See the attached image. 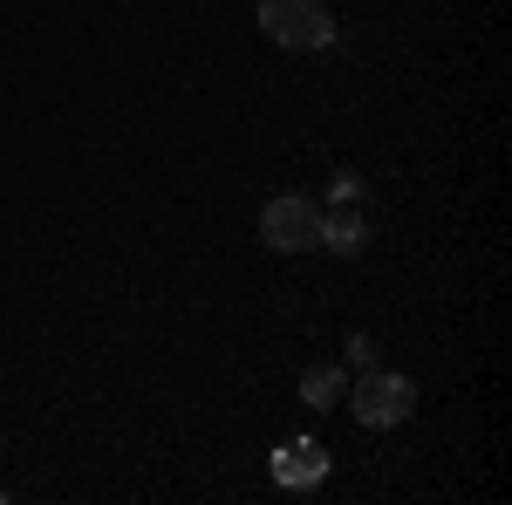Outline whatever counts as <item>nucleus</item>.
Wrapping results in <instances>:
<instances>
[{"mask_svg": "<svg viewBox=\"0 0 512 505\" xmlns=\"http://www.w3.org/2000/svg\"><path fill=\"white\" fill-rule=\"evenodd\" d=\"M321 478H328V451H321L315 437H294V444H280V451H274V485L308 492V485H321Z\"/></svg>", "mask_w": 512, "mask_h": 505, "instance_id": "obj_5", "label": "nucleus"}, {"mask_svg": "<svg viewBox=\"0 0 512 505\" xmlns=\"http://www.w3.org/2000/svg\"><path fill=\"white\" fill-rule=\"evenodd\" d=\"M349 410H355V424L390 430V424H403V417L417 410V383H410V376H390V369H362Z\"/></svg>", "mask_w": 512, "mask_h": 505, "instance_id": "obj_1", "label": "nucleus"}, {"mask_svg": "<svg viewBox=\"0 0 512 505\" xmlns=\"http://www.w3.org/2000/svg\"><path fill=\"white\" fill-rule=\"evenodd\" d=\"M301 403H308V410H335V403H342V369L315 362V369L301 376Z\"/></svg>", "mask_w": 512, "mask_h": 505, "instance_id": "obj_6", "label": "nucleus"}, {"mask_svg": "<svg viewBox=\"0 0 512 505\" xmlns=\"http://www.w3.org/2000/svg\"><path fill=\"white\" fill-rule=\"evenodd\" d=\"M321 212V246H335V253H362V239H369V219H362V178L342 171L335 185H328V205Z\"/></svg>", "mask_w": 512, "mask_h": 505, "instance_id": "obj_3", "label": "nucleus"}, {"mask_svg": "<svg viewBox=\"0 0 512 505\" xmlns=\"http://www.w3.org/2000/svg\"><path fill=\"white\" fill-rule=\"evenodd\" d=\"M349 362L355 369H376V342L369 335H349Z\"/></svg>", "mask_w": 512, "mask_h": 505, "instance_id": "obj_7", "label": "nucleus"}, {"mask_svg": "<svg viewBox=\"0 0 512 505\" xmlns=\"http://www.w3.org/2000/svg\"><path fill=\"white\" fill-rule=\"evenodd\" d=\"M260 239L274 246V253H301V246H321V212L308 198H267V212H260Z\"/></svg>", "mask_w": 512, "mask_h": 505, "instance_id": "obj_4", "label": "nucleus"}, {"mask_svg": "<svg viewBox=\"0 0 512 505\" xmlns=\"http://www.w3.org/2000/svg\"><path fill=\"white\" fill-rule=\"evenodd\" d=\"M260 28L280 48H328L335 41V21L321 0H260Z\"/></svg>", "mask_w": 512, "mask_h": 505, "instance_id": "obj_2", "label": "nucleus"}]
</instances>
